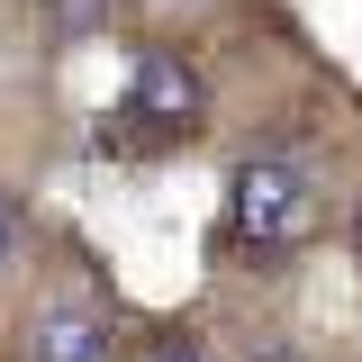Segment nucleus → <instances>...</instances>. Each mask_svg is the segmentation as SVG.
<instances>
[{"label":"nucleus","instance_id":"obj_1","mask_svg":"<svg viewBox=\"0 0 362 362\" xmlns=\"http://www.w3.org/2000/svg\"><path fill=\"white\" fill-rule=\"evenodd\" d=\"M226 254L235 263H290V254H308L317 235V173L299 163V154H245L235 163V181H226Z\"/></svg>","mask_w":362,"mask_h":362},{"label":"nucleus","instance_id":"obj_2","mask_svg":"<svg viewBox=\"0 0 362 362\" xmlns=\"http://www.w3.org/2000/svg\"><path fill=\"white\" fill-rule=\"evenodd\" d=\"M127 127L145 145H181V136L209 127V73L190 54H145L127 73Z\"/></svg>","mask_w":362,"mask_h":362},{"label":"nucleus","instance_id":"obj_3","mask_svg":"<svg viewBox=\"0 0 362 362\" xmlns=\"http://www.w3.org/2000/svg\"><path fill=\"white\" fill-rule=\"evenodd\" d=\"M118 354V326L90 299H54L37 308V335H28V362H109Z\"/></svg>","mask_w":362,"mask_h":362},{"label":"nucleus","instance_id":"obj_4","mask_svg":"<svg viewBox=\"0 0 362 362\" xmlns=\"http://www.w3.org/2000/svg\"><path fill=\"white\" fill-rule=\"evenodd\" d=\"M45 18H54V37H90L100 18H109V0H37Z\"/></svg>","mask_w":362,"mask_h":362},{"label":"nucleus","instance_id":"obj_5","mask_svg":"<svg viewBox=\"0 0 362 362\" xmlns=\"http://www.w3.org/2000/svg\"><path fill=\"white\" fill-rule=\"evenodd\" d=\"M9 245H18V209L0 199V263H9Z\"/></svg>","mask_w":362,"mask_h":362},{"label":"nucleus","instance_id":"obj_6","mask_svg":"<svg viewBox=\"0 0 362 362\" xmlns=\"http://www.w3.org/2000/svg\"><path fill=\"white\" fill-rule=\"evenodd\" d=\"M154 362H209V354H199V344H163Z\"/></svg>","mask_w":362,"mask_h":362},{"label":"nucleus","instance_id":"obj_7","mask_svg":"<svg viewBox=\"0 0 362 362\" xmlns=\"http://www.w3.org/2000/svg\"><path fill=\"white\" fill-rule=\"evenodd\" d=\"M254 362H299V354H290V344H263V354H254Z\"/></svg>","mask_w":362,"mask_h":362},{"label":"nucleus","instance_id":"obj_8","mask_svg":"<svg viewBox=\"0 0 362 362\" xmlns=\"http://www.w3.org/2000/svg\"><path fill=\"white\" fill-rule=\"evenodd\" d=\"M354 263H362V209H354Z\"/></svg>","mask_w":362,"mask_h":362}]
</instances>
